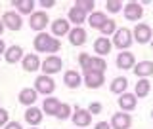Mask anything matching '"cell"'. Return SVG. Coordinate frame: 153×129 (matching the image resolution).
<instances>
[{
	"instance_id": "1",
	"label": "cell",
	"mask_w": 153,
	"mask_h": 129,
	"mask_svg": "<svg viewBox=\"0 0 153 129\" xmlns=\"http://www.w3.org/2000/svg\"><path fill=\"white\" fill-rule=\"evenodd\" d=\"M33 46H35V51L48 53V55H56L61 50L59 38H54L52 34H46V32H38L35 36V40H33Z\"/></svg>"
},
{
	"instance_id": "2",
	"label": "cell",
	"mask_w": 153,
	"mask_h": 129,
	"mask_svg": "<svg viewBox=\"0 0 153 129\" xmlns=\"http://www.w3.org/2000/svg\"><path fill=\"white\" fill-rule=\"evenodd\" d=\"M132 42H134V38H132V31L130 28H126V27H123V28H117V32L113 34V42L111 44L117 47V50H128V47L132 46Z\"/></svg>"
},
{
	"instance_id": "3",
	"label": "cell",
	"mask_w": 153,
	"mask_h": 129,
	"mask_svg": "<svg viewBox=\"0 0 153 129\" xmlns=\"http://www.w3.org/2000/svg\"><path fill=\"white\" fill-rule=\"evenodd\" d=\"M40 69H42V74L54 76L57 72H61V69H63V61H61V57H57V55H46V59L42 61Z\"/></svg>"
},
{
	"instance_id": "4",
	"label": "cell",
	"mask_w": 153,
	"mask_h": 129,
	"mask_svg": "<svg viewBox=\"0 0 153 129\" xmlns=\"http://www.w3.org/2000/svg\"><path fill=\"white\" fill-rule=\"evenodd\" d=\"M35 89L38 95H52L56 91V82L52 76H46V74H40L38 78L35 80Z\"/></svg>"
},
{
	"instance_id": "5",
	"label": "cell",
	"mask_w": 153,
	"mask_h": 129,
	"mask_svg": "<svg viewBox=\"0 0 153 129\" xmlns=\"http://www.w3.org/2000/svg\"><path fill=\"white\" fill-rule=\"evenodd\" d=\"M132 38L138 44H147V42H151V38H153L151 27L147 25V23H136V27H134V31H132Z\"/></svg>"
},
{
	"instance_id": "6",
	"label": "cell",
	"mask_w": 153,
	"mask_h": 129,
	"mask_svg": "<svg viewBox=\"0 0 153 129\" xmlns=\"http://www.w3.org/2000/svg\"><path fill=\"white\" fill-rule=\"evenodd\" d=\"M48 23H50V17H48V13L44 9L31 13V17H29V27H31L33 31H36V32H44Z\"/></svg>"
},
{
	"instance_id": "7",
	"label": "cell",
	"mask_w": 153,
	"mask_h": 129,
	"mask_svg": "<svg viewBox=\"0 0 153 129\" xmlns=\"http://www.w3.org/2000/svg\"><path fill=\"white\" fill-rule=\"evenodd\" d=\"M2 23H4V27L10 28V31H21V27H23V17L19 15L17 12H13V9H10V12H6L2 15Z\"/></svg>"
},
{
	"instance_id": "8",
	"label": "cell",
	"mask_w": 153,
	"mask_h": 129,
	"mask_svg": "<svg viewBox=\"0 0 153 129\" xmlns=\"http://www.w3.org/2000/svg\"><path fill=\"white\" fill-rule=\"evenodd\" d=\"M71 120H73L75 127L84 129V127H88L90 123H92V114L86 110V108H75V110H73V116H71Z\"/></svg>"
},
{
	"instance_id": "9",
	"label": "cell",
	"mask_w": 153,
	"mask_h": 129,
	"mask_svg": "<svg viewBox=\"0 0 153 129\" xmlns=\"http://www.w3.org/2000/svg\"><path fill=\"white\" fill-rule=\"evenodd\" d=\"M105 82V74L103 72H84L82 76V84L86 85L88 89H100Z\"/></svg>"
},
{
	"instance_id": "10",
	"label": "cell",
	"mask_w": 153,
	"mask_h": 129,
	"mask_svg": "<svg viewBox=\"0 0 153 129\" xmlns=\"http://www.w3.org/2000/svg\"><path fill=\"white\" fill-rule=\"evenodd\" d=\"M123 13L128 21H140L143 15V8L140 2H128L123 6Z\"/></svg>"
},
{
	"instance_id": "11",
	"label": "cell",
	"mask_w": 153,
	"mask_h": 129,
	"mask_svg": "<svg viewBox=\"0 0 153 129\" xmlns=\"http://www.w3.org/2000/svg\"><path fill=\"white\" fill-rule=\"evenodd\" d=\"M111 129H130L132 125V116L126 112H115L111 122H109Z\"/></svg>"
},
{
	"instance_id": "12",
	"label": "cell",
	"mask_w": 153,
	"mask_h": 129,
	"mask_svg": "<svg viewBox=\"0 0 153 129\" xmlns=\"http://www.w3.org/2000/svg\"><path fill=\"white\" fill-rule=\"evenodd\" d=\"M71 31V23L63 17H57L52 21V36L57 38V36H67Z\"/></svg>"
},
{
	"instance_id": "13",
	"label": "cell",
	"mask_w": 153,
	"mask_h": 129,
	"mask_svg": "<svg viewBox=\"0 0 153 129\" xmlns=\"http://www.w3.org/2000/svg\"><path fill=\"white\" fill-rule=\"evenodd\" d=\"M119 108H121L123 112H132L134 108H136V104H138V99H136V95L134 93H123V95H119Z\"/></svg>"
},
{
	"instance_id": "14",
	"label": "cell",
	"mask_w": 153,
	"mask_h": 129,
	"mask_svg": "<svg viewBox=\"0 0 153 129\" xmlns=\"http://www.w3.org/2000/svg\"><path fill=\"white\" fill-rule=\"evenodd\" d=\"M69 42H71V46H76V47H80V46H84L86 44V40H88V34H86V31L82 27H73L69 31Z\"/></svg>"
},
{
	"instance_id": "15",
	"label": "cell",
	"mask_w": 153,
	"mask_h": 129,
	"mask_svg": "<svg viewBox=\"0 0 153 129\" xmlns=\"http://www.w3.org/2000/svg\"><path fill=\"white\" fill-rule=\"evenodd\" d=\"M111 50H113V44H111V40H109V38H105V36L96 38V42H94L96 57H105V55H109V53H111Z\"/></svg>"
},
{
	"instance_id": "16",
	"label": "cell",
	"mask_w": 153,
	"mask_h": 129,
	"mask_svg": "<svg viewBox=\"0 0 153 129\" xmlns=\"http://www.w3.org/2000/svg\"><path fill=\"white\" fill-rule=\"evenodd\" d=\"M19 103L23 104V106H35V103H36V99H38V93H36V89L35 87H23L21 91H19Z\"/></svg>"
},
{
	"instance_id": "17",
	"label": "cell",
	"mask_w": 153,
	"mask_h": 129,
	"mask_svg": "<svg viewBox=\"0 0 153 129\" xmlns=\"http://www.w3.org/2000/svg\"><path fill=\"white\" fill-rule=\"evenodd\" d=\"M86 19H88V13H84L76 6H71L69 12H67V21L73 23L75 27H82V23H86Z\"/></svg>"
},
{
	"instance_id": "18",
	"label": "cell",
	"mask_w": 153,
	"mask_h": 129,
	"mask_svg": "<svg viewBox=\"0 0 153 129\" xmlns=\"http://www.w3.org/2000/svg\"><path fill=\"white\" fill-rule=\"evenodd\" d=\"M40 65H42V61L38 57V53H27L21 59V66L25 72H35V70L40 69Z\"/></svg>"
},
{
	"instance_id": "19",
	"label": "cell",
	"mask_w": 153,
	"mask_h": 129,
	"mask_svg": "<svg viewBox=\"0 0 153 129\" xmlns=\"http://www.w3.org/2000/svg\"><path fill=\"white\" fill-rule=\"evenodd\" d=\"M134 65H136V57H134V53H130V51H121V53L117 55V69L130 70V69H134Z\"/></svg>"
},
{
	"instance_id": "20",
	"label": "cell",
	"mask_w": 153,
	"mask_h": 129,
	"mask_svg": "<svg viewBox=\"0 0 153 129\" xmlns=\"http://www.w3.org/2000/svg\"><path fill=\"white\" fill-rule=\"evenodd\" d=\"M25 57V53H23V47L21 46H10V47H6V53H4V59H6V63H10V65H16V63H19V61Z\"/></svg>"
},
{
	"instance_id": "21",
	"label": "cell",
	"mask_w": 153,
	"mask_h": 129,
	"mask_svg": "<svg viewBox=\"0 0 153 129\" xmlns=\"http://www.w3.org/2000/svg\"><path fill=\"white\" fill-rule=\"evenodd\" d=\"M42 118H44V112H42V108L29 106L27 110H25V122H27L31 127H36L38 123L42 122Z\"/></svg>"
},
{
	"instance_id": "22",
	"label": "cell",
	"mask_w": 153,
	"mask_h": 129,
	"mask_svg": "<svg viewBox=\"0 0 153 129\" xmlns=\"http://www.w3.org/2000/svg\"><path fill=\"white\" fill-rule=\"evenodd\" d=\"M12 6H16V12L19 15H31V13H35L36 2L35 0H13Z\"/></svg>"
},
{
	"instance_id": "23",
	"label": "cell",
	"mask_w": 153,
	"mask_h": 129,
	"mask_svg": "<svg viewBox=\"0 0 153 129\" xmlns=\"http://www.w3.org/2000/svg\"><path fill=\"white\" fill-rule=\"evenodd\" d=\"M63 84L69 89H76V87H80V85H82V76H80V72H76V70H65Z\"/></svg>"
},
{
	"instance_id": "24",
	"label": "cell",
	"mask_w": 153,
	"mask_h": 129,
	"mask_svg": "<svg viewBox=\"0 0 153 129\" xmlns=\"http://www.w3.org/2000/svg\"><path fill=\"white\" fill-rule=\"evenodd\" d=\"M132 70L138 78H149L153 74V61H140L138 65H134Z\"/></svg>"
},
{
	"instance_id": "25",
	"label": "cell",
	"mask_w": 153,
	"mask_h": 129,
	"mask_svg": "<svg viewBox=\"0 0 153 129\" xmlns=\"http://www.w3.org/2000/svg\"><path fill=\"white\" fill-rule=\"evenodd\" d=\"M105 69H107V61L103 59V57H90L88 65H86L84 72H103L105 74Z\"/></svg>"
},
{
	"instance_id": "26",
	"label": "cell",
	"mask_w": 153,
	"mask_h": 129,
	"mask_svg": "<svg viewBox=\"0 0 153 129\" xmlns=\"http://www.w3.org/2000/svg\"><path fill=\"white\" fill-rule=\"evenodd\" d=\"M107 19H109V17L105 15L103 12H92V13L88 15V19H86V23H88L92 28H98V31H100V28L105 25V21H107Z\"/></svg>"
},
{
	"instance_id": "27",
	"label": "cell",
	"mask_w": 153,
	"mask_h": 129,
	"mask_svg": "<svg viewBox=\"0 0 153 129\" xmlns=\"http://www.w3.org/2000/svg\"><path fill=\"white\" fill-rule=\"evenodd\" d=\"M149 89H151V82L147 78H140L136 82V85H134V95H136V99H143V97H147Z\"/></svg>"
},
{
	"instance_id": "28",
	"label": "cell",
	"mask_w": 153,
	"mask_h": 129,
	"mask_svg": "<svg viewBox=\"0 0 153 129\" xmlns=\"http://www.w3.org/2000/svg\"><path fill=\"white\" fill-rule=\"evenodd\" d=\"M109 89H111V93H115V95L126 93V89H128V80L124 78V76H117V78L111 82V85H109Z\"/></svg>"
},
{
	"instance_id": "29",
	"label": "cell",
	"mask_w": 153,
	"mask_h": 129,
	"mask_svg": "<svg viewBox=\"0 0 153 129\" xmlns=\"http://www.w3.org/2000/svg\"><path fill=\"white\" fill-rule=\"evenodd\" d=\"M59 104H61L59 99H56V97H46L44 103H42V112H46V116H56Z\"/></svg>"
},
{
	"instance_id": "30",
	"label": "cell",
	"mask_w": 153,
	"mask_h": 129,
	"mask_svg": "<svg viewBox=\"0 0 153 129\" xmlns=\"http://www.w3.org/2000/svg\"><path fill=\"white\" fill-rule=\"evenodd\" d=\"M71 116H73V108H71V104L61 103V104H59V108H57V112H56V118L63 122V120H69Z\"/></svg>"
},
{
	"instance_id": "31",
	"label": "cell",
	"mask_w": 153,
	"mask_h": 129,
	"mask_svg": "<svg viewBox=\"0 0 153 129\" xmlns=\"http://www.w3.org/2000/svg\"><path fill=\"white\" fill-rule=\"evenodd\" d=\"M100 32H102V36H113L115 32H117V21H115V19H107V21H105V25L100 28Z\"/></svg>"
},
{
	"instance_id": "32",
	"label": "cell",
	"mask_w": 153,
	"mask_h": 129,
	"mask_svg": "<svg viewBox=\"0 0 153 129\" xmlns=\"http://www.w3.org/2000/svg\"><path fill=\"white\" fill-rule=\"evenodd\" d=\"M73 6L80 8L84 13H92V12H94L96 2H94V0H75V4H73Z\"/></svg>"
},
{
	"instance_id": "33",
	"label": "cell",
	"mask_w": 153,
	"mask_h": 129,
	"mask_svg": "<svg viewBox=\"0 0 153 129\" xmlns=\"http://www.w3.org/2000/svg\"><path fill=\"white\" fill-rule=\"evenodd\" d=\"M123 6L124 4L121 2V0H107V2H105V9L111 12V13H119L123 9Z\"/></svg>"
},
{
	"instance_id": "34",
	"label": "cell",
	"mask_w": 153,
	"mask_h": 129,
	"mask_svg": "<svg viewBox=\"0 0 153 129\" xmlns=\"http://www.w3.org/2000/svg\"><path fill=\"white\" fill-rule=\"evenodd\" d=\"M86 110L92 114V116H96V114H100V112L103 110V104L102 103H90V106L86 108Z\"/></svg>"
},
{
	"instance_id": "35",
	"label": "cell",
	"mask_w": 153,
	"mask_h": 129,
	"mask_svg": "<svg viewBox=\"0 0 153 129\" xmlns=\"http://www.w3.org/2000/svg\"><path fill=\"white\" fill-rule=\"evenodd\" d=\"M8 122H10V112L6 110V108H2V106H0V127H2V125H6Z\"/></svg>"
},
{
	"instance_id": "36",
	"label": "cell",
	"mask_w": 153,
	"mask_h": 129,
	"mask_svg": "<svg viewBox=\"0 0 153 129\" xmlns=\"http://www.w3.org/2000/svg\"><path fill=\"white\" fill-rule=\"evenodd\" d=\"M90 57H92V55H88V53H80V55H79V66H82V70L86 69V65H88Z\"/></svg>"
},
{
	"instance_id": "37",
	"label": "cell",
	"mask_w": 153,
	"mask_h": 129,
	"mask_svg": "<svg viewBox=\"0 0 153 129\" xmlns=\"http://www.w3.org/2000/svg\"><path fill=\"white\" fill-rule=\"evenodd\" d=\"M38 6H42L44 9H50V8L56 6V0H40V2H38Z\"/></svg>"
},
{
	"instance_id": "38",
	"label": "cell",
	"mask_w": 153,
	"mask_h": 129,
	"mask_svg": "<svg viewBox=\"0 0 153 129\" xmlns=\"http://www.w3.org/2000/svg\"><path fill=\"white\" fill-rule=\"evenodd\" d=\"M4 129H23V125L19 122H8L6 125H4Z\"/></svg>"
},
{
	"instance_id": "39",
	"label": "cell",
	"mask_w": 153,
	"mask_h": 129,
	"mask_svg": "<svg viewBox=\"0 0 153 129\" xmlns=\"http://www.w3.org/2000/svg\"><path fill=\"white\" fill-rule=\"evenodd\" d=\"M94 129H111V125H109L107 122H98V123L94 125Z\"/></svg>"
},
{
	"instance_id": "40",
	"label": "cell",
	"mask_w": 153,
	"mask_h": 129,
	"mask_svg": "<svg viewBox=\"0 0 153 129\" xmlns=\"http://www.w3.org/2000/svg\"><path fill=\"white\" fill-rule=\"evenodd\" d=\"M6 53V44H4V40L0 38V55H4Z\"/></svg>"
},
{
	"instance_id": "41",
	"label": "cell",
	"mask_w": 153,
	"mask_h": 129,
	"mask_svg": "<svg viewBox=\"0 0 153 129\" xmlns=\"http://www.w3.org/2000/svg\"><path fill=\"white\" fill-rule=\"evenodd\" d=\"M4 28H6V27H4V23H2V19H0V36H2V32H4Z\"/></svg>"
},
{
	"instance_id": "42",
	"label": "cell",
	"mask_w": 153,
	"mask_h": 129,
	"mask_svg": "<svg viewBox=\"0 0 153 129\" xmlns=\"http://www.w3.org/2000/svg\"><path fill=\"white\" fill-rule=\"evenodd\" d=\"M149 44H151V47H153V38H151V42H149Z\"/></svg>"
},
{
	"instance_id": "43",
	"label": "cell",
	"mask_w": 153,
	"mask_h": 129,
	"mask_svg": "<svg viewBox=\"0 0 153 129\" xmlns=\"http://www.w3.org/2000/svg\"><path fill=\"white\" fill-rule=\"evenodd\" d=\"M29 129H38V127H29Z\"/></svg>"
},
{
	"instance_id": "44",
	"label": "cell",
	"mask_w": 153,
	"mask_h": 129,
	"mask_svg": "<svg viewBox=\"0 0 153 129\" xmlns=\"http://www.w3.org/2000/svg\"><path fill=\"white\" fill-rule=\"evenodd\" d=\"M151 118H153V110H151Z\"/></svg>"
}]
</instances>
